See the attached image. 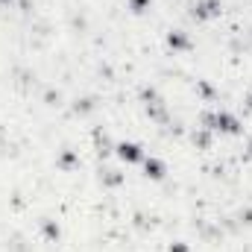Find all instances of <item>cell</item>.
Here are the masks:
<instances>
[{
    "label": "cell",
    "instance_id": "7a4b0ae2",
    "mask_svg": "<svg viewBox=\"0 0 252 252\" xmlns=\"http://www.w3.org/2000/svg\"><path fill=\"white\" fill-rule=\"evenodd\" d=\"M217 12V3L214 0H206V3H200V12L197 15H214Z\"/></svg>",
    "mask_w": 252,
    "mask_h": 252
},
{
    "label": "cell",
    "instance_id": "6da1fadb",
    "mask_svg": "<svg viewBox=\"0 0 252 252\" xmlns=\"http://www.w3.org/2000/svg\"><path fill=\"white\" fill-rule=\"evenodd\" d=\"M120 156H123V159H129V161L141 159V153H138V147H135V144H120Z\"/></svg>",
    "mask_w": 252,
    "mask_h": 252
},
{
    "label": "cell",
    "instance_id": "3957f363",
    "mask_svg": "<svg viewBox=\"0 0 252 252\" xmlns=\"http://www.w3.org/2000/svg\"><path fill=\"white\" fill-rule=\"evenodd\" d=\"M153 170V176H161V164L159 161H147V173Z\"/></svg>",
    "mask_w": 252,
    "mask_h": 252
}]
</instances>
